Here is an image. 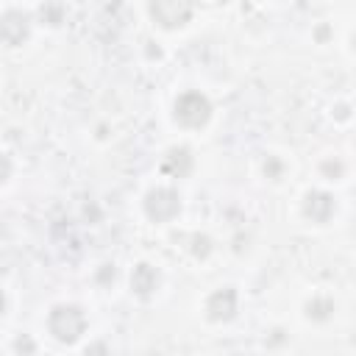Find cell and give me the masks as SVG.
I'll use <instances>...</instances> for the list:
<instances>
[{
    "mask_svg": "<svg viewBox=\"0 0 356 356\" xmlns=\"http://www.w3.org/2000/svg\"><path fill=\"white\" fill-rule=\"evenodd\" d=\"M331 312H334V303H331L328 298H314V300L306 306V314H309L312 320H325Z\"/></svg>",
    "mask_w": 356,
    "mask_h": 356,
    "instance_id": "obj_10",
    "label": "cell"
},
{
    "mask_svg": "<svg viewBox=\"0 0 356 356\" xmlns=\"http://www.w3.org/2000/svg\"><path fill=\"white\" fill-rule=\"evenodd\" d=\"M47 328H50V334H53L58 342H67V345H70V342H75V339L83 334L86 317H83V312H81L78 306L61 303V306H56V309L50 312Z\"/></svg>",
    "mask_w": 356,
    "mask_h": 356,
    "instance_id": "obj_1",
    "label": "cell"
},
{
    "mask_svg": "<svg viewBox=\"0 0 356 356\" xmlns=\"http://www.w3.org/2000/svg\"><path fill=\"white\" fill-rule=\"evenodd\" d=\"M28 19L22 17V14H6L3 17V28H0V33H3V42L6 44H19L25 36H28V25H25Z\"/></svg>",
    "mask_w": 356,
    "mask_h": 356,
    "instance_id": "obj_9",
    "label": "cell"
},
{
    "mask_svg": "<svg viewBox=\"0 0 356 356\" xmlns=\"http://www.w3.org/2000/svg\"><path fill=\"white\" fill-rule=\"evenodd\" d=\"M206 314H209V320H214V323L231 320V317L236 314V292L228 289V286L211 292L209 300H206Z\"/></svg>",
    "mask_w": 356,
    "mask_h": 356,
    "instance_id": "obj_5",
    "label": "cell"
},
{
    "mask_svg": "<svg viewBox=\"0 0 356 356\" xmlns=\"http://www.w3.org/2000/svg\"><path fill=\"white\" fill-rule=\"evenodd\" d=\"M323 172L331 175V178H339L342 175V164L339 161H323Z\"/></svg>",
    "mask_w": 356,
    "mask_h": 356,
    "instance_id": "obj_12",
    "label": "cell"
},
{
    "mask_svg": "<svg viewBox=\"0 0 356 356\" xmlns=\"http://www.w3.org/2000/svg\"><path fill=\"white\" fill-rule=\"evenodd\" d=\"M303 211L314 222H328L331 214H334V197L328 192H309L306 203H303Z\"/></svg>",
    "mask_w": 356,
    "mask_h": 356,
    "instance_id": "obj_6",
    "label": "cell"
},
{
    "mask_svg": "<svg viewBox=\"0 0 356 356\" xmlns=\"http://www.w3.org/2000/svg\"><path fill=\"white\" fill-rule=\"evenodd\" d=\"M353 44H356V36H353Z\"/></svg>",
    "mask_w": 356,
    "mask_h": 356,
    "instance_id": "obj_16",
    "label": "cell"
},
{
    "mask_svg": "<svg viewBox=\"0 0 356 356\" xmlns=\"http://www.w3.org/2000/svg\"><path fill=\"white\" fill-rule=\"evenodd\" d=\"M192 253H195L197 259H206V256L211 253V239L203 236V234H195V236H192Z\"/></svg>",
    "mask_w": 356,
    "mask_h": 356,
    "instance_id": "obj_11",
    "label": "cell"
},
{
    "mask_svg": "<svg viewBox=\"0 0 356 356\" xmlns=\"http://www.w3.org/2000/svg\"><path fill=\"white\" fill-rule=\"evenodd\" d=\"M161 170L170 172V175H175V178H184V175L192 170V156H189V150H186V147H172V150L164 156Z\"/></svg>",
    "mask_w": 356,
    "mask_h": 356,
    "instance_id": "obj_8",
    "label": "cell"
},
{
    "mask_svg": "<svg viewBox=\"0 0 356 356\" xmlns=\"http://www.w3.org/2000/svg\"><path fill=\"white\" fill-rule=\"evenodd\" d=\"M150 14L159 25L175 28V25H184L192 17V6L178 3V0H159V3H150Z\"/></svg>",
    "mask_w": 356,
    "mask_h": 356,
    "instance_id": "obj_4",
    "label": "cell"
},
{
    "mask_svg": "<svg viewBox=\"0 0 356 356\" xmlns=\"http://www.w3.org/2000/svg\"><path fill=\"white\" fill-rule=\"evenodd\" d=\"M83 356H108V350H106V345L103 342H95V345H89L86 348V353Z\"/></svg>",
    "mask_w": 356,
    "mask_h": 356,
    "instance_id": "obj_13",
    "label": "cell"
},
{
    "mask_svg": "<svg viewBox=\"0 0 356 356\" xmlns=\"http://www.w3.org/2000/svg\"><path fill=\"white\" fill-rule=\"evenodd\" d=\"M108 278L114 281V267H108V264H106V270L100 273V281H108Z\"/></svg>",
    "mask_w": 356,
    "mask_h": 356,
    "instance_id": "obj_15",
    "label": "cell"
},
{
    "mask_svg": "<svg viewBox=\"0 0 356 356\" xmlns=\"http://www.w3.org/2000/svg\"><path fill=\"white\" fill-rule=\"evenodd\" d=\"M209 117H211V103H209L206 95H200V92H186V95L178 97V103H175V120H178L181 125H186V128H200V125L209 122Z\"/></svg>",
    "mask_w": 356,
    "mask_h": 356,
    "instance_id": "obj_2",
    "label": "cell"
},
{
    "mask_svg": "<svg viewBox=\"0 0 356 356\" xmlns=\"http://www.w3.org/2000/svg\"><path fill=\"white\" fill-rule=\"evenodd\" d=\"M17 350H25V353H31V350H33V342H31L28 337H22V339H17Z\"/></svg>",
    "mask_w": 356,
    "mask_h": 356,
    "instance_id": "obj_14",
    "label": "cell"
},
{
    "mask_svg": "<svg viewBox=\"0 0 356 356\" xmlns=\"http://www.w3.org/2000/svg\"><path fill=\"white\" fill-rule=\"evenodd\" d=\"M156 286H159V273H156V267H150V264H136V267H134V275H131V289H134L139 298H147V295L156 292Z\"/></svg>",
    "mask_w": 356,
    "mask_h": 356,
    "instance_id": "obj_7",
    "label": "cell"
},
{
    "mask_svg": "<svg viewBox=\"0 0 356 356\" xmlns=\"http://www.w3.org/2000/svg\"><path fill=\"white\" fill-rule=\"evenodd\" d=\"M145 211H147L150 220L167 222V220H172L181 211V197H178L175 189H164V186L161 189H153L145 197Z\"/></svg>",
    "mask_w": 356,
    "mask_h": 356,
    "instance_id": "obj_3",
    "label": "cell"
}]
</instances>
